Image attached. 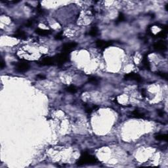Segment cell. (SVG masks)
<instances>
[{
    "instance_id": "cell-1",
    "label": "cell",
    "mask_w": 168,
    "mask_h": 168,
    "mask_svg": "<svg viewBox=\"0 0 168 168\" xmlns=\"http://www.w3.org/2000/svg\"><path fill=\"white\" fill-rule=\"evenodd\" d=\"M97 159L95 156L89 154L88 153H83L80 156V159L77 161V164L79 166L82 165H88V164H94L97 162Z\"/></svg>"
},
{
    "instance_id": "cell-2",
    "label": "cell",
    "mask_w": 168,
    "mask_h": 168,
    "mask_svg": "<svg viewBox=\"0 0 168 168\" xmlns=\"http://www.w3.org/2000/svg\"><path fill=\"white\" fill-rule=\"evenodd\" d=\"M30 64L25 61H20L17 62L16 65V70L18 72H26L30 69Z\"/></svg>"
},
{
    "instance_id": "cell-3",
    "label": "cell",
    "mask_w": 168,
    "mask_h": 168,
    "mask_svg": "<svg viewBox=\"0 0 168 168\" xmlns=\"http://www.w3.org/2000/svg\"><path fill=\"white\" fill-rule=\"evenodd\" d=\"M68 53H62L61 54L57 55L54 57V60H55V62L57 63L59 65L62 64L63 63L67 61L68 60Z\"/></svg>"
},
{
    "instance_id": "cell-4",
    "label": "cell",
    "mask_w": 168,
    "mask_h": 168,
    "mask_svg": "<svg viewBox=\"0 0 168 168\" xmlns=\"http://www.w3.org/2000/svg\"><path fill=\"white\" fill-rule=\"evenodd\" d=\"M124 78L126 80H135V81H137V82H141L142 81L141 77L139 74H137L136 73H133V72L127 74L125 75Z\"/></svg>"
},
{
    "instance_id": "cell-5",
    "label": "cell",
    "mask_w": 168,
    "mask_h": 168,
    "mask_svg": "<svg viewBox=\"0 0 168 168\" xmlns=\"http://www.w3.org/2000/svg\"><path fill=\"white\" fill-rule=\"evenodd\" d=\"M112 42H105L103 40H99L96 42V45L100 49H104L105 48H107L109 46H110L112 44Z\"/></svg>"
},
{
    "instance_id": "cell-6",
    "label": "cell",
    "mask_w": 168,
    "mask_h": 168,
    "mask_svg": "<svg viewBox=\"0 0 168 168\" xmlns=\"http://www.w3.org/2000/svg\"><path fill=\"white\" fill-rule=\"evenodd\" d=\"M41 65L43 66H49V65H53L55 62L54 57H45L43 58V59L40 62Z\"/></svg>"
},
{
    "instance_id": "cell-7",
    "label": "cell",
    "mask_w": 168,
    "mask_h": 168,
    "mask_svg": "<svg viewBox=\"0 0 168 168\" xmlns=\"http://www.w3.org/2000/svg\"><path fill=\"white\" fill-rule=\"evenodd\" d=\"M77 46V43L75 42H72V43H67L63 45L62 47V50L64 51V53H68L69 51H70L72 49L75 48Z\"/></svg>"
},
{
    "instance_id": "cell-8",
    "label": "cell",
    "mask_w": 168,
    "mask_h": 168,
    "mask_svg": "<svg viewBox=\"0 0 168 168\" xmlns=\"http://www.w3.org/2000/svg\"><path fill=\"white\" fill-rule=\"evenodd\" d=\"M154 48L156 50H158V51H165V50L167 49L166 44L161 42L156 43L154 45Z\"/></svg>"
},
{
    "instance_id": "cell-9",
    "label": "cell",
    "mask_w": 168,
    "mask_h": 168,
    "mask_svg": "<svg viewBox=\"0 0 168 168\" xmlns=\"http://www.w3.org/2000/svg\"><path fill=\"white\" fill-rule=\"evenodd\" d=\"M35 33L40 35H47L51 33V30H44V29L37 28L35 30Z\"/></svg>"
},
{
    "instance_id": "cell-10",
    "label": "cell",
    "mask_w": 168,
    "mask_h": 168,
    "mask_svg": "<svg viewBox=\"0 0 168 168\" xmlns=\"http://www.w3.org/2000/svg\"><path fill=\"white\" fill-rule=\"evenodd\" d=\"M14 36L15 38H18V39H22V40H24V39L26 38V33H25V32L21 30H18L16 32L15 34L14 35Z\"/></svg>"
},
{
    "instance_id": "cell-11",
    "label": "cell",
    "mask_w": 168,
    "mask_h": 168,
    "mask_svg": "<svg viewBox=\"0 0 168 168\" xmlns=\"http://www.w3.org/2000/svg\"><path fill=\"white\" fill-rule=\"evenodd\" d=\"M143 65L144 67H145V68L147 69V70H150L151 69V65H150L149 61H148L147 55H145L144 56L143 59Z\"/></svg>"
},
{
    "instance_id": "cell-12",
    "label": "cell",
    "mask_w": 168,
    "mask_h": 168,
    "mask_svg": "<svg viewBox=\"0 0 168 168\" xmlns=\"http://www.w3.org/2000/svg\"><path fill=\"white\" fill-rule=\"evenodd\" d=\"M155 139L158 141H168V135L167 134H158L155 135Z\"/></svg>"
},
{
    "instance_id": "cell-13",
    "label": "cell",
    "mask_w": 168,
    "mask_h": 168,
    "mask_svg": "<svg viewBox=\"0 0 168 168\" xmlns=\"http://www.w3.org/2000/svg\"><path fill=\"white\" fill-rule=\"evenodd\" d=\"M132 114H133V117L136 118H143L144 117L143 114H142V113L140 112L139 111L137 110L133 111Z\"/></svg>"
},
{
    "instance_id": "cell-14",
    "label": "cell",
    "mask_w": 168,
    "mask_h": 168,
    "mask_svg": "<svg viewBox=\"0 0 168 168\" xmlns=\"http://www.w3.org/2000/svg\"><path fill=\"white\" fill-rule=\"evenodd\" d=\"M98 34V29L97 27H93L89 31V35L91 36H96Z\"/></svg>"
},
{
    "instance_id": "cell-15",
    "label": "cell",
    "mask_w": 168,
    "mask_h": 168,
    "mask_svg": "<svg viewBox=\"0 0 168 168\" xmlns=\"http://www.w3.org/2000/svg\"><path fill=\"white\" fill-rule=\"evenodd\" d=\"M67 91H68V92H69V93H76V91H77V89H76V87L75 86H74V85H70V86H69L68 87H67Z\"/></svg>"
},
{
    "instance_id": "cell-16",
    "label": "cell",
    "mask_w": 168,
    "mask_h": 168,
    "mask_svg": "<svg viewBox=\"0 0 168 168\" xmlns=\"http://www.w3.org/2000/svg\"><path fill=\"white\" fill-rule=\"evenodd\" d=\"M166 35H167V30H164L163 31H161L157 34V36L158 38H165Z\"/></svg>"
},
{
    "instance_id": "cell-17",
    "label": "cell",
    "mask_w": 168,
    "mask_h": 168,
    "mask_svg": "<svg viewBox=\"0 0 168 168\" xmlns=\"http://www.w3.org/2000/svg\"><path fill=\"white\" fill-rule=\"evenodd\" d=\"M124 20H125V17H124V14L120 13L119 14V15H118V17L117 23H118V22H124Z\"/></svg>"
},
{
    "instance_id": "cell-18",
    "label": "cell",
    "mask_w": 168,
    "mask_h": 168,
    "mask_svg": "<svg viewBox=\"0 0 168 168\" xmlns=\"http://www.w3.org/2000/svg\"><path fill=\"white\" fill-rule=\"evenodd\" d=\"M158 75L160 76V77L164 78L165 80H168V74L164 72H158Z\"/></svg>"
},
{
    "instance_id": "cell-19",
    "label": "cell",
    "mask_w": 168,
    "mask_h": 168,
    "mask_svg": "<svg viewBox=\"0 0 168 168\" xmlns=\"http://www.w3.org/2000/svg\"><path fill=\"white\" fill-rule=\"evenodd\" d=\"M89 82L90 83H93V84H97V79L95 77H91L89 78Z\"/></svg>"
},
{
    "instance_id": "cell-20",
    "label": "cell",
    "mask_w": 168,
    "mask_h": 168,
    "mask_svg": "<svg viewBox=\"0 0 168 168\" xmlns=\"http://www.w3.org/2000/svg\"><path fill=\"white\" fill-rule=\"evenodd\" d=\"M62 38H63V36H62V32H60V33L57 34L55 35L56 40H62Z\"/></svg>"
},
{
    "instance_id": "cell-21",
    "label": "cell",
    "mask_w": 168,
    "mask_h": 168,
    "mask_svg": "<svg viewBox=\"0 0 168 168\" xmlns=\"http://www.w3.org/2000/svg\"><path fill=\"white\" fill-rule=\"evenodd\" d=\"M32 25H33V20H28V22H27L26 24V26L27 27H30Z\"/></svg>"
},
{
    "instance_id": "cell-22",
    "label": "cell",
    "mask_w": 168,
    "mask_h": 168,
    "mask_svg": "<svg viewBox=\"0 0 168 168\" xmlns=\"http://www.w3.org/2000/svg\"><path fill=\"white\" fill-rule=\"evenodd\" d=\"M5 67V64L4 61L2 60H1V68L3 69Z\"/></svg>"
},
{
    "instance_id": "cell-23",
    "label": "cell",
    "mask_w": 168,
    "mask_h": 168,
    "mask_svg": "<svg viewBox=\"0 0 168 168\" xmlns=\"http://www.w3.org/2000/svg\"><path fill=\"white\" fill-rule=\"evenodd\" d=\"M37 77H38V78H40V79H45V77L43 75H38L37 76Z\"/></svg>"
},
{
    "instance_id": "cell-24",
    "label": "cell",
    "mask_w": 168,
    "mask_h": 168,
    "mask_svg": "<svg viewBox=\"0 0 168 168\" xmlns=\"http://www.w3.org/2000/svg\"><path fill=\"white\" fill-rule=\"evenodd\" d=\"M158 114H159L160 116H163L164 115V112L162 111H158Z\"/></svg>"
}]
</instances>
